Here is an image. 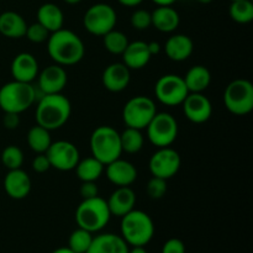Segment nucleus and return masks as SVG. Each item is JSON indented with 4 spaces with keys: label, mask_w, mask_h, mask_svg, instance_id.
I'll return each mask as SVG.
<instances>
[{
    "label": "nucleus",
    "mask_w": 253,
    "mask_h": 253,
    "mask_svg": "<svg viewBox=\"0 0 253 253\" xmlns=\"http://www.w3.org/2000/svg\"><path fill=\"white\" fill-rule=\"evenodd\" d=\"M106 203L111 215L123 217L135 209L136 193L130 187H118V189L111 193Z\"/></svg>",
    "instance_id": "obj_20"
},
{
    "label": "nucleus",
    "mask_w": 253,
    "mask_h": 253,
    "mask_svg": "<svg viewBox=\"0 0 253 253\" xmlns=\"http://www.w3.org/2000/svg\"><path fill=\"white\" fill-rule=\"evenodd\" d=\"M11 76L14 81L31 83L39 76V62L31 53H19L11 62Z\"/></svg>",
    "instance_id": "obj_19"
},
{
    "label": "nucleus",
    "mask_w": 253,
    "mask_h": 253,
    "mask_svg": "<svg viewBox=\"0 0 253 253\" xmlns=\"http://www.w3.org/2000/svg\"><path fill=\"white\" fill-rule=\"evenodd\" d=\"M130 69L124 63H111L104 69L101 82L106 90L111 93H120L130 84Z\"/></svg>",
    "instance_id": "obj_17"
},
{
    "label": "nucleus",
    "mask_w": 253,
    "mask_h": 253,
    "mask_svg": "<svg viewBox=\"0 0 253 253\" xmlns=\"http://www.w3.org/2000/svg\"><path fill=\"white\" fill-rule=\"evenodd\" d=\"M151 19H152V26H155L158 31L166 34L175 31L180 22L179 14L172 6H157L151 12Z\"/></svg>",
    "instance_id": "obj_24"
},
{
    "label": "nucleus",
    "mask_w": 253,
    "mask_h": 253,
    "mask_svg": "<svg viewBox=\"0 0 253 253\" xmlns=\"http://www.w3.org/2000/svg\"><path fill=\"white\" fill-rule=\"evenodd\" d=\"M52 253H76L72 251L68 247H59V249H56Z\"/></svg>",
    "instance_id": "obj_45"
},
{
    "label": "nucleus",
    "mask_w": 253,
    "mask_h": 253,
    "mask_svg": "<svg viewBox=\"0 0 253 253\" xmlns=\"http://www.w3.org/2000/svg\"><path fill=\"white\" fill-rule=\"evenodd\" d=\"M104 47L111 54H123L128 44V39L124 32L111 30L103 36Z\"/></svg>",
    "instance_id": "obj_32"
},
{
    "label": "nucleus",
    "mask_w": 253,
    "mask_h": 253,
    "mask_svg": "<svg viewBox=\"0 0 253 253\" xmlns=\"http://www.w3.org/2000/svg\"><path fill=\"white\" fill-rule=\"evenodd\" d=\"M152 2H155L157 6H172L177 0H151Z\"/></svg>",
    "instance_id": "obj_44"
},
{
    "label": "nucleus",
    "mask_w": 253,
    "mask_h": 253,
    "mask_svg": "<svg viewBox=\"0 0 253 253\" xmlns=\"http://www.w3.org/2000/svg\"><path fill=\"white\" fill-rule=\"evenodd\" d=\"M121 5L124 6H127V7H133V6H137L140 5L143 0H118Z\"/></svg>",
    "instance_id": "obj_43"
},
{
    "label": "nucleus",
    "mask_w": 253,
    "mask_h": 253,
    "mask_svg": "<svg viewBox=\"0 0 253 253\" xmlns=\"http://www.w3.org/2000/svg\"><path fill=\"white\" fill-rule=\"evenodd\" d=\"M162 253H185V245L179 239H169L165 242Z\"/></svg>",
    "instance_id": "obj_38"
},
{
    "label": "nucleus",
    "mask_w": 253,
    "mask_h": 253,
    "mask_svg": "<svg viewBox=\"0 0 253 253\" xmlns=\"http://www.w3.org/2000/svg\"><path fill=\"white\" fill-rule=\"evenodd\" d=\"M25 36L27 37V40L34 42V43H42V42L48 40L49 31L46 27L42 26L40 22H35V24L27 26Z\"/></svg>",
    "instance_id": "obj_37"
},
{
    "label": "nucleus",
    "mask_w": 253,
    "mask_h": 253,
    "mask_svg": "<svg viewBox=\"0 0 253 253\" xmlns=\"http://www.w3.org/2000/svg\"><path fill=\"white\" fill-rule=\"evenodd\" d=\"M118 15L111 5L105 2H98L89 7L83 17V25L89 34L94 36H104L114 30Z\"/></svg>",
    "instance_id": "obj_10"
},
{
    "label": "nucleus",
    "mask_w": 253,
    "mask_h": 253,
    "mask_svg": "<svg viewBox=\"0 0 253 253\" xmlns=\"http://www.w3.org/2000/svg\"><path fill=\"white\" fill-rule=\"evenodd\" d=\"M36 100V89L31 83L12 81L0 88V109L4 113L21 114Z\"/></svg>",
    "instance_id": "obj_6"
},
{
    "label": "nucleus",
    "mask_w": 253,
    "mask_h": 253,
    "mask_svg": "<svg viewBox=\"0 0 253 253\" xmlns=\"http://www.w3.org/2000/svg\"><path fill=\"white\" fill-rule=\"evenodd\" d=\"M146 130L153 146L157 148L169 147L178 136V123L169 113H156Z\"/></svg>",
    "instance_id": "obj_9"
},
{
    "label": "nucleus",
    "mask_w": 253,
    "mask_h": 253,
    "mask_svg": "<svg viewBox=\"0 0 253 253\" xmlns=\"http://www.w3.org/2000/svg\"><path fill=\"white\" fill-rule=\"evenodd\" d=\"M121 56H123V63L130 71L145 68L152 57L148 51L147 42L143 41L128 42L127 47Z\"/></svg>",
    "instance_id": "obj_22"
},
{
    "label": "nucleus",
    "mask_w": 253,
    "mask_h": 253,
    "mask_svg": "<svg viewBox=\"0 0 253 253\" xmlns=\"http://www.w3.org/2000/svg\"><path fill=\"white\" fill-rule=\"evenodd\" d=\"M155 94L157 100L163 105L178 106L182 105L189 91L183 77L178 74H165L156 83Z\"/></svg>",
    "instance_id": "obj_11"
},
{
    "label": "nucleus",
    "mask_w": 253,
    "mask_h": 253,
    "mask_svg": "<svg viewBox=\"0 0 253 253\" xmlns=\"http://www.w3.org/2000/svg\"><path fill=\"white\" fill-rule=\"evenodd\" d=\"M93 234L78 227L71 234L68 240V249L76 253H86L93 242Z\"/></svg>",
    "instance_id": "obj_33"
},
{
    "label": "nucleus",
    "mask_w": 253,
    "mask_h": 253,
    "mask_svg": "<svg viewBox=\"0 0 253 253\" xmlns=\"http://www.w3.org/2000/svg\"><path fill=\"white\" fill-rule=\"evenodd\" d=\"M229 15L237 24H249L253 20V2L251 0H235L229 7Z\"/></svg>",
    "instance_id": "obj_31"
},
{
    "label": "nucleus",
    "mask_w": 253,
    "mask_h": 253,
    "mask_svg": "<svg viewBox=\"0 0 253 253\" xmlns=\"http://www.w3.org/2000/svg\"><path fill=\"white\" fill-rule=\"evenodd\" d=\"M89 145L91 156L100 161L104 166L120 158L123 153L120 133L108 125L99 126L93 131Z\"/></svg>",
    "instance_id": "obj_5"
},
{
    "label": "nucleus",
    "mask_w": 253,
    "mask_h": 253,
    "mask_svg": "<svg viewBox=\"0 0 253 253\" xmlns=\"http://www.w3.org/2000/svg\"><path fill=\"white\" fill-rule=\"evenodd\" d=\"M183 79L189 93H203L211 83V74L207 67L198 64L192 67Z\"/></svg>",
    "instance_id": "obj_27"
},
{
    "label": "nucleus",
    "mask_w": 253,
    "mask_h": 253,
    "mask_svg": "<svg viewBox=\"0 0 253 253\" xmlns=\"http://www.w3.org/2000/svg\"><path fill=\"white\" fill-rule=\"evenodd\" d=\"M148 44V51H150L151 56H156V54L160 53L161 51V44L158 42H150Z\"/></svg>",
    "instance_id": "obj_42"
},
{
    "label": "nucleus",
    "mask_w": 253,
    "mask_h": 253,
    "mask_svg": "<svg viewBox=\"0 0 253 253\" xmlns=\"http://www.w3.org/2000/svg\"><path fill=\"white\" fill-rule=\"evenodd\" d=\"M128 253H148L145 250V247H132L131 250H128Z\"/></svg>",
    "instance_id": "obj_46"
},
{
    "label": "nucleus",
    "mask_w": 253,
    "mask_h": 253,
    "mask_svg": "<svg viewBox=\"0 0 253 253\" xmlns=\"http://www.w3.org/2000/svg\"><path fill=\"white\" fill-rule=\"evenodd\" d=\"M104 170L109 182L116 187H130L137 179V169L135 166L121 158L106 165Z\"/></svg>",
    "instance_id": "obj_16"
},
{
    "label": "nucleus",
    "mask_w": 253,
    "mask_h": 253,
    "mask_svg": "<svg viewBox=\"0 0 253 253\" xmlns=\"http://www.w3.org/2000/svg\"><path fill=\"white\" fill-rule=\"evenodd\" d=\"M2 125L7 130H15L20 125V116L19 114L15 113H5L2 118Z\"/></svg>",
    "instance_id": "obj_41"
},
{
    "label": "nucleus",
    "mask_w": 253,
    "mask_h": 253,
    "mask_svg": "<svg viewBox=\"0 0 253 253\" xmlns=\"http://www.w3.org/2000/svg\"><path fill=\"white\" fill-rule=\"evenodd\" d=\"M79 193L83 199H90V198L98 197L99 188L95 182H82Z\"/></svg>",
    "instance_id": "obj_40"
},
{
    "label": "nucleus",
    "mask_w": 253,
    "mask_h": 253,
    "mask_svg": "<svg viewBox=\"0 0 253 253\" xmlns=\"http://www.w3.org/2000/svg\"><path fill=\"white\" fill-rule=\"evenodd\" d=\"M31 179L21 168L10 169L4 178V189L11 199H25L31 192Z\"/></svg>",
    "instance_id": "obj_18"
},
{
    "label": "nucleus",
    "mask_w": 253,
    "mask_h": 253,
    "mask_svg": "<svg viewBox=\"0 0 253 253\" xmlns=\"http://www.w3.org/2000/svg\"><path fill=\"white\" fill-rule=\"evenodd\" d=\"M120 236L132 247H145L155 236V224L147 212L131 210L121 217Z\"/></svg>",
    "instance_id": "obj_3"
},
{
    "label": "nucleus",
    "mask_w": 253,
    "mask_h": 253,
    "mask_svg": "<svg viewBox=\"0 0 253 253\" xmlns=\"http://www.w3.org/2000/svg\"><path fill=\"white\" fill-rule=\"evenodd\" d=\"M63 1L67 2V4H69V5H76V4H79L82 0H63Z\"/></svg>",
    "instance_id": "obj_47"
},
{
    "label": "nucleus",
    "mask_w": 253,
    "mask_h": 253,
    "mask_svg": "<svg viewBox=\"0 0 253 253\" xmlns=\"http://www.w3.org/2000/svg\"><path fill=\"white\" fill-rule=\"evenodd\" d=\"M47 52L56 64L74 66L83 59L85 47L76 32L62 27L51 32L47 40Z\"/></svg>",
    "instance_id": "obj_1"
},
{
    "label": "nucleus",
    "mask_w": 253,
    "mask_h": 253,
    "mask_svg": "<svg viewBox=\"0 0 253 253\" xmlns=\"http://www.w3.org/2000/svg\"><path fill=\"white\" fill-rule=\"evenodd\" d=\"M104 168L105 166L91 156L85 160H79L74 169L82 182H96L104 173Z\"/></svg>",
    "instance_id": "obj_28"
},
{
    "label": "nucleus",
    "mask_w": 253,
    "mask_h": 253,
    "mask_svg": "<svg viewBox=\"0 0 253 253\" xmlns=\"http://www.w3.org/2000/svg\"><path fill=\"white\" fill-rule=\"evenodd\" d=\"M51 168L46 153H39L32 161V169L37 173H44Z\"/></svg>",
    "instance_id": "obj_39"
},
{
    "label": "nucleus",
    "mask_w": 253,
    "mask_h": 253,
    "mask_svg": "<svg viewBox=\"0 0 253 253\" xmlns=\"http://www.w3.org/2000/svg\"><path fill=\"white\" fill-rule=\"evenodd\" d=\"M39 89L42 95L58 94L66 88L68 74L59 64H51L39 74Z\"/></svg>",
    "instance_id": "obj_15"
},
{
    "label": "nucleus",
    "mask_w": 253,
    "mask_h": 253,
    "mask_svg": "<svg viewBox=\"0 0 253 253\" xmlns=\"http://www.w3.org/2000/svg\"><path fill=\"white\" fill-rule=\"evenodd\" d=\"M179 153L172 147H162L158 148L150 158L148 168L153 177H160L163 179H169L174 177L180 168Z\"/></svg>",
    "instance_id": "obj_12"
},
{
    "label": "nucleus",
    "mask_w": 253,
    "mask_h": 253,
    "mask_svg": "<svg viewBox=\"0 0 253 253\" xmlns=\"http://www.w3.org/2000/svg\"><path fill=\"white\" fill-rule=\"evenodd\" d=\"M27 24L24 17L15 11H5L0 15V34L9 39H22L26 34Z\"/></svg>",
    "instance_id": "obj_25"
},
{
    "label": "nucleus",
    "mask_w": 253,
    "mask_h": 253,
    "mask_svg": "<svg viewBox=\"0 0 253 253\" xmlns=\"http://www.w3.org/2000/svg\"><path fill=\"white\" fill-rule=\"evenodd\" d=\"M27 143H29L30 148L34 152L39 153H46L48 147L52 143L51 133L47 128L42 127V126L36 125L31 127L27 132Z\"/></svg>",
    "instance_id": "obj_29"
},
{
    "label": "nucleus",
    "mask_w": 253,
    "mask_h": 253,
    "mask_svg": "<svg viewBox=\"0 0 253 253\" xmlns=\"http://www.w3.org/2000/svg\"><path fill=\"white\" fill-rule=\"evenodd\" d=\"M76 222L78 227L91 232H99L109 224L111 212L105 199L98 197L83 199L76 209Z\"/></svg>",
    "instance_id": "obj_4"
},
{
    "label": "nucleus",
    "mask_w": 253,
    "mask_h": 253,
    "mask_svg": "<svg viewBox=\"0 0 253 253\" xmlns=\"http://www.w3.org/2000/svg\"><path fill=\"white\" fill-rule=\"evenodd\" d=\"M230 1H235V0H230Z\"/></svg>",
    "instance_id": "obj_49"
},
{
    "label": "nucleus",
    "mask_w": 253,
    "mask_h": 253,
    "mask_svg": "<svg viewBox=\"0 0 253 253\" xmlns=\"http://www.w3.org/2000/svg\"><path fill=\"white\" fill-rule=\"evenodd\" d=\"M184 115L193 124L207 123L212 114V105L203 93H189L182 103Z\"/></svg>",
    "instance_id": "obj_14"
},
{
    "label": "nucleus",
    "mask_w": 253,
    "mask_h": 253,
    "mask_svg": "<svg viewBox=\"0 0 253 253\" xmlns=\"http://www.w3.org/2000/svg\"><path fill=\"white\" fill-rule=\"evenodd\" d=\"M1 162L9 170L21 168L24 163V153L17 146L10 145L2 150Z\"/></svg>",
    "instance_id": "obj_34"
},
{
    "label": "nucleus",
    "mask_w": 253,
    "mask_h": 253,
    "mask_svg": "<svg viewBox=\"0 0 253 253\" xmlns=\"http://www.w3.org/2000/svg\"><path fill=\"white\" fill-rule=\"evenodd\" d=\"M146 190H147V194L151 199H161L167 193V180L163 179V178L153 177L152 175V178L148 180Z\"/></svg>",
    "instance_id": "obj_35"
},
{
    "label": "nucleus",
    "mask_w": 253,
    "mask_h": 253,
    "mask_svg": "<svg viewBox=\"0 0 253 253\" xmlns=\"http://www.w3.org/2000/svg\"><path fill=\"white\" fill-rule=\"evenodd\" d=\"M157 113L155 101L148 96L137 95L131 98L123 109V120L127 127L142 131Z\"/></svg>",
    "instance_id": "obj_8"
},
{
    "label": "nucleus",
    "mask_w": 253,
    "mask_h": 253,
    "mask_svg": "<svg viewBox=\"0 0 253 253\" xmlns=\"http://www.w3.org/2000/svg\"><path fill=\"white\" fill-rule=\"evenodd\" d=\"M165 51L168 58L174 62H183L192 56L194 43L189 36L177 34L170 36L165 44Z\"/></svg>",
    "instance_id": "obj_21"
},
{
    "label": "nucleus",
    "mask_w": 253,
    "mask_h": 253,
    "mask_svg": "<svg viewBox=\"0 0 253 253\" xmlns=\"http://www.w3.org/2000/svg\"><path fill=\"white\" fill-rule=\"evenodd\" d=\"M120 141L123 152L133 155V153H137L142 150L145 138H143L141 130L132 127H126L120 133Z\"/></svg>",
    "instance_id": "obj_30"
},
{
    "label": "nucleus",
    "mask_w": 253,
    "mask_h": 253,
    "mask_svg": "<svg viewBox=\"0 0 253 253\" xmlns=\"http://www.w3.org/2000/svg\"><path fill=\"white\" fill-rule=\"evenodd\" d=\"M37 22L46 27L49 32H54L63 27L64 15L58 5L46 2L37 10Z\"/></svg>",
    "instance_id": "obj_26"
},
{
    "label": "nucleus",
    "mask_w": 253,
    "mask_h": 253,
    "mask_svg": "<svg viewBox=\"0 0 253 253\" xmlns=\"http://www.w3.org/2000/svg\"><path fill=\"white\" fill-rule=\"evenodd\" d=\"M198 2H200V4H209V2H211L212 0H197Z\"/></svg>",
    "instance_id": "obj_48"
},
{
    "label": "nucleus",
    "mask_w": 253,
    "mask_h": 253,
    "mask_svg": "<svg viewBox=\"0 0 253 253\" xmlns=\"http://www.w3.org/2000/svg\"><path fill=\"white\" fill-rule=\"evenodd\" d=\"M72 114L71 101L63 94H46L40 99L36 108L37 125L48 131L61 128Z\"/></svg>",
    "instance_id": "obj_2"
},
{
    "label": "nucleus",
    "mask_w": 253,
    "mask_h": 253,
    "mask_svg": "<svg viewBox=\"0 0 253 253\" xmlns=\"http://www.w3.org/2000/svg\"><path fill=\"white\" fill-rule=\"evenodd\" d=\"M128 245L120 235L100 234L94 236L86 253H128Z\"/></svg>",
    "instance_id": "obj_23"
},
{
    "label": "nucleus",
    "mask_w": 253,
    "mask_h": 253,
    "mask_svg": "<svg viewBox=\"0 0 253 253\" xmlns=\"http://www.w3.org/2000/svg\"><path fill=\"white\" fill-rule=\"evenodd\" d=\"M46 156L48 158L51 168H56L61 172L74 169L81 160L77 146L69 141L63 140L52 142L48 150L46 151Z\"/></svg>",
    "instance_id": "obj_13"
},
{
    "label": "nucleus",
    "mask_w": 253,
    "mask_h": 253,
    "mask_svg": "<svg viewBox=\"0 0 253 253\" xmlns=\"http://www.w3.org/2000/svg\"><path fill=\"white\" fill-rule=\"evenodd\" d=\"M224 104L227 110L244 116L253 110V85L247 79H235L224 91Z\"/></svg>",
    "instance_id": "obj_7"
},
{
    "label": "nucleus",
    "mask_w": 253,
    "mask_h": 253,
    "mask_svg": "<svg viewBox=\"0 0 253 253\" xmlns=\"http://www.w3.org/2000/svg\"><path fill=\"white\" fill-rule=\"evenodd\" d=\"M131 26L138 31L147 30L148 27L152 26V19H151V12L145 9H138L132 12L131 15Z\"/></svg>",
    "instance_id": "obj_36"
}]
</instances>
